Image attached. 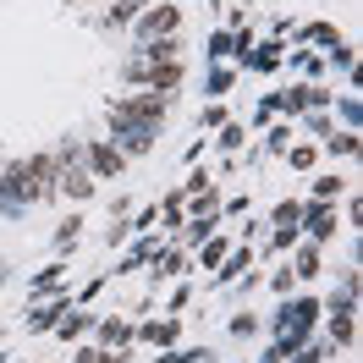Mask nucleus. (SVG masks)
I'll return each mask as SVG.
<instances>
[{
    "label": "nucleus",
    "instance_id": "obj_1",
    "mask_svg": "<svg viewBox=\"0 0 363 363\" xmlns=\"http://www.w3.org/2000/svg\"><path fill=\"white\" fill-rule=\"evenodd\" d=\"M171 28H177V11H171V6H160V11L143 17V33H171Z\"/></svg>",
    "mask_w": 363,
    "mask_h": 363
},
{
    "label": "nucleus",
    "instance_id": "obj_2",
    "mask_svg": "<svg viewBox=\"0 0 363 363\" xmlns=\"http://www.w3.org/2000/svg\"><path fill=\"white\" fill-rule=\"evenodd\" d=\"M116 165H121V155H116V149H105V143H99V149H94V171H105V177H111Z\"/></svg>",
    "mask_w": 363,
    "mask_h": 363
}]
</instances>
